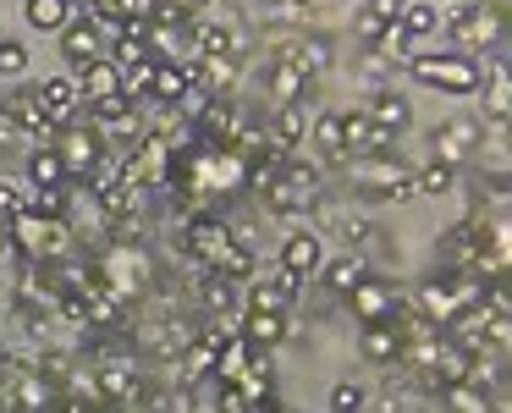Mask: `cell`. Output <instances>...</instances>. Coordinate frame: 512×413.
Returning <instances> with one entry per match:
<instances>
[{"label": "cell", "instance_id": "obj_4", "mask_svg": "<svg viewBox=\"0 0 512 413\" xmlns=\"http://www.w3.org/2000/svg\"><path fill=\"white\" fill-rule=\"evenodd\" d=\"M408 72L424 83V89H446V94H474L485 89V67L468 56H413Z\"/></svg>", "mask_w": 512, "mask_h": 413}, {"label": "cell", "instance_id": "obj_25", "mask_svg": "<svg viewBox=\"0 0 512 413\" xmlns=\"http://www.w3.org/2000/svg\"><path fill=\"white\" fill-rule=\"evenodd\" d=\"M397 28H402L408 39H430L435 28H441V6H435V0H402Z\"/></svg>", "mask_w": 512, "mask_h": 413}, {"label": "cell", "instance_id": "obj_13", "mask_svg": "<svg viewBox=\"0 0 512 413\" xmlns=\"http://www.w3.org/2000/svg\"><path fill=\"white\" fill-rule=\"evenodd\" d=\"M413 314H419L424 325H435V331H446V325L463 314V303H457V292H452V281H424L419 292H413V303H408Z\"/></svg>", "mask_w": 512, "mask_h": 413}, {"label": "cell", "instance_id": "obj_2", "mask_svg": "<svg viewBox=\"0 0 512 413\" xmlns=\"http://www.w3.org/2000/svg\"><path fill=\"white\" fill-rule=\"evenodd\" d=\"M347 166V182L358 188V199H369V204H380V199H413V171L402 166V160H391V155H353V160H342Z\"/></svg>", "mask_w": 512, "mask_h": 413}, {"label": "cell", "instance_id": "obj_10", "mask_svg": "<svg viewBox=\"0 0 512 413\" xmlns=\"http://www.w3.org/2000/svg\"><path fill=\"white\" fill-rule=\"evenodd\" d=\"M248 160L237 155V149H210L204 155V171H199V188L204 193H221V199H237V193H248Z\"/></svg>", "mask_w": 512, "mask_h": 413}, {"label": "cell", "instance_id": "obj_21", "mask_svg": "<svg viewBox=\"0 0 512 413\" xmlns=\"http://www.w3.org/2000/svg\"><path fill=\"white\" fill-rule=\"evenodd\" d=\"M358 353L369 358V364H397V353H402V331L397 325H364L358 331Z\"/></svg>", "mask_w": 512, "mask_h": 413}, {"label": "cell", "instance_id": "obj_23", "mask_svg": "<svg viewBox=\"0 0 512 413\" xmlns=\"http://www.w3.org/2000/svg\"><path fill=\"white\" fill-rule=\"evenodd\" d=\"M309 138V116H303V105H276V122H270V144L281 149V155H292V149Z\"/></svg>", "mask_w": 512, "mask_h": 413}, {"label": "cell", "instance_id": "obj_5", "mask_svg": "<svg viewBox=\"0 0 512 413\" xmlns=\"http://www.w3.org/2000/svg\"><path fill=\"white\" fill-rule=\"evenodd\" d=\"M182 248H188V259L199 270H221L226 254L237 248V237L221 215H193V221H182Z\"/></svg>", "mask_w": 512, "mask_h": 413}, {"label": "cell", "instance_id": "obj_28", "mask_svg": "<svg viewBox=\"0 0 512 413\" xmlns=\"http://www.w3.org/2000/svg\"><path fill=\"white\" fill-rule=\"evenodd\" d=\"M23 17H28V28H39V34H67L72 6H67V0H28Z\"/></svg>", "mask_w": 512, "mask_h": 413}, {"label": "cell", "instance_id": "obj_18", "mask_svg": "<svg viewBox=\"0 0 512 413\" xmlns=\"http://www.w3.org/2000/svg\"><path fill=\"white\" fill-rule=\"evenodd\" d=\"M39 100H45V116H50V127H56V133H61V127H67V122H78V83H72V78H45V83H39Z\"/></svg>", "mask_w": 512, "mask_h": 413}, {"label": "cell", "instance_id": "obj_32", "mask_svg": "<svg viewBox=\"0 0 512 413\" xmlns=\"http://www.w3.org/2000/svg\"><path fill=\"white\" fill-rule=\"evenodd\" d=\"M309 138H314V149H320L325 160H347L342 155V111H320L314 127H309Z\"/></svg>", "mask_w": 512, "mask_h": 413}, {"label": "cell", "instance_id": "obj_33", "mask_svg": "<svg viewBox=\"0 0 512 413\" xmlns=\"http://www.w3.org/2000/svg\"><path fill=\"white\" fill-rule=\"evenodd\" d=\"M248 358H254V347H248L243 336H232V342L221 347V358H215V375H221V386H237V380L248 375Z\"/></svg>", "mask_w": 512, "mask_h": 413}, {"label": "cell", "instance_id": "obj_7", "mask_svg": "<svg viewBox=\"0 0 512 413\" xmlns=\"http://www.w3.org/2000/svg\"><path fill=\"white\" fill-rule=\"evenodd\" d=\"M94 380H100L105 408H133V402L144 397V375H138L133 358H122V353H105L100 364H94Z\"/></svg>", "mask_w": 512, "mask_h": 413}, {"label": "cell", "instance_id": "obj_24", "mask_svg": "<svg viewBox=\"0 0 512 413\" xmlns=\"http://www.w3.org/2000/svg\"><path fill=\"white\" fill-rule=\"evenodd\" d=\"M12 397L23 413H50V402H56V386H50L39 369H23V375L12 380Z\"/></svg>", "mask_w": 512, "mask_h": 413}, {"label": "cell", "instance_id": "obj_43", "mask_svg": "<svg viewBox=\"0 0 512 413\" xmlns=\"http://www.w3.org/2000/svg\"><path fill=\"white\" fill-rule=\"evenodd\" d=\"M23 67H28V50L17 39H0V78H17Z\"/></svg>", "mask_w": 512, "mask_h": 413}, {"label": "cell", "instance_id": "obj_29", "mask_svg": "<svg viewBox=\"0 0 512 413\" xmlns=\"http://www.w3.org/2000/svg\"><path fill=\"white\" fill-rule=\"evenodd\" d=\"M28 182H34V193H45V188H67L72 177H67L56 149H34V155H28Z\"/></svg>", "mask_w": 512, "mask_h": 413}, {"label": "cell", "instance_id": "obj_20", "mask_svg": "<svg viewBox=\"0 0 512 413\" xmlns=\"http://www.w3.org/2000/svg\"><path fill=\"white\" fill-rule=\"evenodd\" d=\"M281 56H287L309 83H320L325 72H331V45H325V39H292V45L281 50Z\"/></svg>", "mask_w": 512, "mask_h": 413}, {"label": "cell", "instance_id": "obj_34", "mask_svg": "<svg viewBox=\"0 0 512 413\" xmlns=\"http://www.w3.org/2000/svg\"><path fill=\"white\" fill-rule=\"evenodd\" d=\"M441 408L446 413H490V397L479 386H468V380H457V386H441Z\"/></svg>", "mask_w": 512, "mask_h": 413}, {"label": "cell", "instance_id": "obj_41", "mask_svg": "<svg viewBox=\"0 0 512 413\" xmlns=\"http://www.w3.org/2000/svg\"><path fill=\"white\" fill-rule=\"evenodd\" d=\"M23 210H34V193H23L17 182H0V226H12Z\"/></svg>", "mask_w": 512, "mask_h": 413}, {"label": "cell", "instance_id": "obj_14", "mask_svg": "<svg viewBox=\"0 0 512 413\" xmlns=\"http://www.w3.org/2000/svg\"><path fill=\"white\" fill-rule=\"evenodd\" d=\"M342 155H391V133H380L364 111H342Z\"/></svg>", "mask_w": 512, "mask_h": 413}, {"label": "cell", "instance_id": "obj_15", "mask_svg": "<svg viewBox=\"0 0 512 413\" xmlns=\"http://www.w3.org/2000/svg\"><path fill=\"white\" fill-rule=\"evenodd\" d=\"M281 270H287V276H314V270L325 265V254H320V232H314V226H298V232L287 237V243H281V259H276Z\"/></svg>", "mask_w": 512, "mask_h": 413}, {"label": "cell", "instance_id": "obj_50", "mask_svg": "<svg viewBox=\"0 0 512 413\" xmlns=\"http://www.w3.org/2000/svg\"><path fill=\"white\" fill-rule=\"evenodd\" d=\"M17 243H12V226H0V259H12Z\"/></svg>", "mask_w": 512, "mask_h": 413}, {"label": "cell", "instance_id": "obj_49", "mask_svg": "<svg viewBox=\"0 0 512 413\" xmlns=\"http://www.w3.org/2000/svg\"><path fill=\"white\" fill-rule=\"evenodd\" d=\"M171 6H177V12L188 17V23H199V17L210 12V0H171Z\"/></svg>", "mask_w": 512, "mask_h": 413}, {"label": "cell", "instance_id": "obj_3", "mask_svg": "<svg viewBox=\"0 0 512 413\" xmlns=\"http://www.w3.org/2000/svg\"><path fill=\"white\" fill-rule=\"evenodd\" d=\"M12 243H17V254L34 259V265H61V259H72V226L56 221V215L23 210L12 221Z\"/></svg>", "mask_w": 512, "mask_h": 413}, {"label": "cell", "instance_id": "obj_39", "mask_svg": "<svg viewBox=\"0 0 512 413\" xmlns=\"http://www.w3.org/2000/svg\"><path fill=\"white\" fill-rule=\"evenodd\" d=\"M452 182H457V171L441 166V160H430L424 171H413V188H419V193H435V199H441V193H452Z\"/></svg>", "mask_w": 512, "mask_h": 413}, {"label": "cell", "instance_id": "obj_47", "mask_svg": "<svg viewBox=\"0 0 512 413\" xmlns=\"http://www.w3.org/2000/svg\"><path fill=\"white\" fill-rule=\"evenodd\" d=\"M364 12L375 17V23H397V12H402V0H364Z\"/></svg>", "mask_w": 512, "mask_h": 413}, {"label": "cell", "instance_id": "obj_27", "mask_svg": "<svg viewBox=\"0 0 512 413\" xmlns=\"http://www.w3.org/2000/svg\"><path fill=\"white\" fill-rule=\"evenodd\" d=\"M215 358H221V353H215L210 342H199V336H193V342L177 353V380H182V386H193V380L215 375Z\"/></svg>", "mask_w": 512, "mask_h": 413}, {"label": "cell", "instance_id": "obj_35", "mask_svg": "<svg viewBox=\"0 0 512 413\" xmlns=\"http://www.w3.org/2000/svg\"><path fill=\"white\" fill-rule=\"evenodd\" d=\"M199 303L210 314H226V309H232V281H226L221 270H204V276H199Z\"/></svg>", "mask_w": 512, "mask_h": 413}, {"label": "cell", "instance_id": "obj_12", "mask_svg": "<svg viewBox=\"0 0 512 413\" xmlns=\"http://www.w3.org/2000/svg\"><path fill=\"white\" fill-rule=\"evenodd\" d=\"M0 111H12L17 122L34 133V144H56V127H50V116H45V100H39V83H23V89H12L6 100H0Z\"/></svg>", "mask_w": 512, "mask_h": 413}, {"label": "cell", "instance_id": "obj_6", "mask_svg": "<svg viewBox=\"0 0 512 413\" xmlns=\"http://www.w3.org/2000/svg\"><path fill=\"white\" fill-rule=\"evenodd\" d=\"M50 149L61 155V166H67V177H72V182H89V171L100 166V155H105L100 133H94V127L83 122V116H78V122H67V127H61V133H56V144H50Z\"/></svg>", "mask_w": 512, "mask_h": 413}, {"label": "cell", "instance_id": "obj_16", "mask_svg": "<svg viewBox=\"0 0 512 413\" xmlns=\"http://www.w3.org/2000/svg\"><path fill=\"white\" fill-rule=\"evenodd\" d=\"M237 336H243L254 353H270V347L287 342V314H259V309H248L243 320H237Z\"/></svg>", "mask_w": 512, "mask_h": 413}, {"label": "cell", "instance_id": "obj_30", "mask_svg": "<svg viewBox=\"0 0 512 413\" xmlns=\"http://www.w3.org/2000/svg\"><path fill=\"white\" fill-rule=\"evenodd\" d=\"M61 50H67L72 67H89V61H100V34H94V23H67Z\"/></svg>", "mask_w": 512, "mask_h": 413}, {"label": "cell", "instance_id": "obj_46", "mask_svg": "<svg viewBox=\"0 0 512 413\" xmlns=\"http://www.w3.org/2000/svg\"><path fill=\"white\" fill-rule=\"evenodd\" d=\"M215 413H254V408L243 402V391H237V386H221V397H215Z\"/></svg>", "mask_w": 512, "mask_h": 413}, {"label": "cell", "instance_id": "obj_26", "mask_svg": "<svg viewBox=\"0 0 512 413\" xmlns=\"http://www.w3.org/2000/svg\"><path fill=\"white\" fill-rule=\"evenodd\" d=\"M358 111H364L369 122L380 127V133H391V138H397L402 127H408V100H402V94H375V100L358 105Z\"/></svg>", "mask_w": 512, "mask_h": 413}, {"label": "cell", "instance_id": "obj_17", "mask_svg": "<svg viewBox=\"0 0 512 413\" xmlns=\"http://www.w3.org/2000/svg\"><path fill=\"white\" fill-rule=\"evenodd\" d=\"M72 83H78V100H83V105L122 94V72H116L111 61H89V67H72Z\"/></svg>", "mask_w": 512, "mask_h": 413}, {"label": "cell", "instance_id": "obj_48", "mask_svg": "<svg viewBox=\"0 0 512 413\" xmlns=\"http://www.w3.org/2000/svg\"><path fill=\"white\" fill-rule=\"evenodd\" d=\"M50 408H56V413H105V408H94V402H83V397H67V391H61Z\"/></svg>", "mask_w": 512, "mask_h": 413}, {"label": "cell", "instance_id": "obj_51", "mask_svg": "<svg viewBox=\"0 0 512 413\" xmlns=\"http://www.w3.org/2000/svg\"><path fill=\"white\" fill-rule=\"evenodd\" d=\"M265 413H298V408H287V402H265Z\"/></svg>", "mask_w": 512, "mask_h": 413}, {"label": "cell", "instance_id": "obj_1", "mask_svg": "<svg viewBox=\"0 0 512 413\" xmlns=\"http://www.w3.org/2000/svg\"><path fill=\"white\" fill-rule=\"evenodd\" d=\"M441 28L452 34L457 50H468V61H485L501 50V34H507V12H490V6H441Z\"/></svg>", "mask_w": 512, "mask_h": 413}, {"label": "cell", "instance_id": "obj_19", "mask_svg": "<svg viewBox=\"0 0 512 413\" xmlns=\"http://www.w3.org/2000/svg\"><path fill=\"white\" fill-rule=\"evenodd\" d=\"M265 89H270V105H303L309 78H303L287 56H276V61H270V72H265Z\"/></svg>", "mask_w": 512, "mask_h": 413}, {"label": "cell", "instance_id": "obj_36", "mask_svg": "<svg viewBox=\"0 0 512 413\" xmlns=\"http://www.w3.org/2000/svg\"><path fill=\"white\" fill-rule=\"evenodd\" d=\"M28 144H34V133H28L12 111H0V155H34Z\"/></svg>", "mask_w": 512, "mask_h": 413}, {"label": "cell", "instance_id": "obj_9", "mask_svg": "<svg viewBox=\"0 0 512 413\" xmlns=\"http://www.w3.org/2000/svg\"><path fill=\"white\" fill-rule=\"evenodd\" d=\"M347 309H353V320H358V325H386V320H397V309H402V292L391 287V281H375V276H364L353 292H347Z\"/></svg>", "mask_w": 512, "mask_h": 413}, {"label": "cell", "instance_id": "obj_40", "mask_svg": "<svg viewBox=\"0 0 512 413\" xmlns=\"http://www.w3.org/2000/svg\"><path fill=\"white\" fill-rule=\"evenodd\" d=\"M138 61H155V56H149V45H144V39L122 34V39L111 45V67H116V72H127V67H138Z\"/></svg>", "mask_w": 512, "mask_h": 413}, {"label": "cell", "instance_id": "obj_31", "mask_svg": "<svg viewBox=\"0 0 512 413\" xmlns=\"http://www.w3.org/2000/svg\"><path fill=\"white\" fill-rule=\"evenodd\" d=\"M188 89H193V67H155V89H149V100H155V105H177Z\"/></svg>", "mask_w": 512, "mask_h": 413}, {"label": "cell", "instance_id": "obj_44", "mask_svg": "<svg viewBox=\"0 0 512 413\" xmlns=\"http://www.w3.org/2000/svg\"><path fill=\"white\" fill-rule=\"evenodd\" d=\"M34 210H39V215H56V221H67V188H45V193H34Z\"/></svg>", "mask_w": 512, "mask_h": 413}, {"label": "cell", "instance_id": "obj_37", "mask_svg": "<svg viewBox=\"0 0 512 413\" xmlns=\"http://www.w3.org/2000/svg\"><path fill=\"white\" fill-rule=\"evenodd\" d=\"M325 281H331L336 292H353L358 281H364V259H358V254H342V259H331V265H325Z\"/></svg>", "mask_w": 512, "mask_h": 413}, {"label": "cell", "instance_id": "obj_45", "mask_svg": "<svg viewBox=\"0 0 512 413\" xmlns=\"http://www.w3.org/2000/svg\"><path fill=\"white\" fill-rule=\"evenodd\" d=\"M331 408H336V413H358V408H364V391L347 386V380H342V386L331 391Z\"/></svg>", "mask_w": 512, "mask_h": 413}, {"label": "cell", "instance_id": "obj_8", "mask_svg": "<svg viewBox=\"0 0 512 413\" xmlns=\"http://www.w3.org/2000/svg\"><path fill=\"white\" fill-rule=\"evenodd\" d=\"M430 144H435V160L457 171L474 149H485V122H479V116H452V122H441L430 133Z\"/></svg>", "mask_w": 512, "mask_h": 413}, {"label": "cell", "instance_id": "obj_11", "mask_svg": "<svg viewBox=\"0 0 512 413\" xmlns=\"http://www.w3.org/2000/svg\"><path fill=\"white\" fill-rule=\"evenodd\" d=\"M292 298H298V276H287L281 265H265L248 276V309L259 314H287Z\"/></svg>", "mask_w": 512, "mask_h": 413}, {"label": "cell", "instance_id": "obj_42", "mask_svg": "<svg viewBox=\"0 0 512 413\" xmlns=\"http://www.w3.org/2000/svg\"><path fill=\"white\" fill-rule=\"evenodd\" d=\"M34 369H39V375H45L50 386L61 391V386H67V375H72V369H78V364H72L67 353H56V347H50V353H39V364H34Z\"/></svg>", "mask_w": 512, "mask_h": 413}, {"label": "cell", "instance_id": "obj_52", "mask_svg": "<svg viewBox=\"0 0 512 413\" xmlns=\"http://www.w3.org/2000/svg\"><path fill=\"white\" fill-rule=\"evenodd\" d=\"M435 6H441V0H435ZM446 6H452V0H446Z\"/></svg>", "mask_w": 512, "mask_h": 413}, {"label": "cell", "instance_id": "obj_22", "mask_svg": "<svg viewBox=\"0 0 512 413\" xmlns=\"http://www.w3.org/2000/svg\"><path fill=\"white\" fill-rule=\"evenodd\" d=\"M512 116V78H507V61L490 56V89H485V122L507 127Z\"/></svg>", "mask_w": 512, "mask_h": 413}, {"label": "cell", "instance_id": "obj_38", "mask_svg": "<svg viewBox=\"0 0 512 413\" xmlns=\"http://www.w3.org/2000/svg\"><path fill=\"white\" fill-rule=\"evenodd\" d=\"M155 67H160V61H138V67L122 72V94H127V100H138V105L149 100V89H155Z\"/></svg>", "mask_w": 512, "mask_h": 413}]
</instances>
